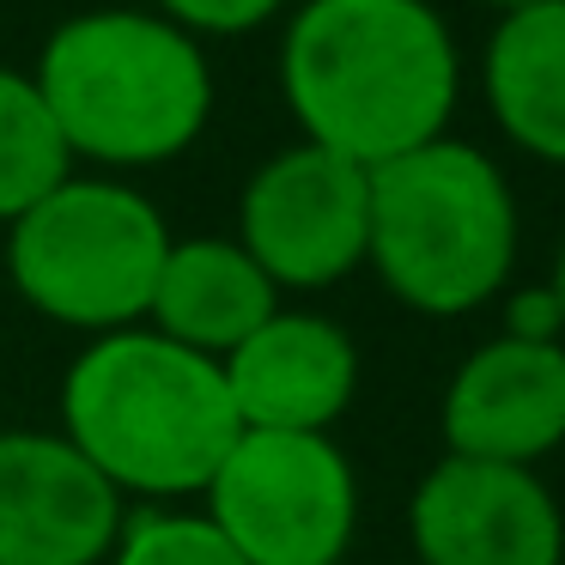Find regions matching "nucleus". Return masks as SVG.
Segmentation results:
<instances>
[{
	"mask_svg": "<svg viewBox=\"0 0 565 565\" xmlns=\"http://www.w3.org/2000/svg\"><path fill=\"white\" fill-rule=\"evenodd\" d=\"M159 19H171L189 38H249V31L274 25L292 0H147Z\"/></svg>",
	"mask_w": 565,
	"mask_h": 565,
	"instance_id": "nucleus-16",
	"label": "nucleus"
},
{
	"mask_svg": "<svg viewBox=\"0 0 565 565\" xmlns=\"http://www.w3.org/2000/svg\"><path fill=\"white\" fill-rule=\"evenodd\" d=\"M201 499L244 565H347L359 535V475L329 431H237Z\"/></svg>",
	"mask_w": 565,
	"mask_h": 565,
	"instance_id": "nucleus-6",
	"label": "nucleus"
},
{
	"mask_svg": "<svg viewBox=\"0 0 565 565\" xmlns=\"http://www.w3.org/2000/svg\"><path fill=\"white\" fill-rule=\"evenodd\" d=\"M365 164L292 140L262 159L237 195V244L280 292H322L365 268Z\"/></svg>",
	"mask_w": 565,
	"mask_h": 565,
	"instance_id": "nucleus-7",
	"label": "nucleus"
},
{
	"mask_svg": "<svg viewBox=\"0 0 565 565\" xmlns=\"http://www.w3.org/2000/svg\"><path fill=\"white\" fill-rule=\"evenodd\" d=\"M365 201V268L414 317H475L516 274V195L475 140L438 135L377 164Z\"/></svg>",
	"mask_w": 565,
	"mask_h": 565,
	"instance_id": "nucleus-4",
	"label": "nucleus"
},
{
	"mask_svg": "<svg viewBox=\"0 0 565 565\" xmlns=\"http://www.w3.org/2000/svg\"><path fill=\"white\" fill-rule=\"evenodd\" d=\"M62 177H74V159L43 110L38 79L19 67H0V225H13Z\"/></svg>",
	"mask_w": 565,
	"mask_h": 565,
	"instance_id": "nucleus-14",
	"label": "nucleus"
},
{
	"mask_svg": "<svg viewBox=\"0 0 565 565\" xmlns=\"http://www.w3.org/2000/svg\"><path fill=\"white\" fill-rule=\"evenodd\" d=\"M547 286H553V298H559V310H565V237H559V249H553V274H547Z\"/></svg>",
	"mask_w": 565,
	"mask_h": 565,
	"instance_id": "nucleus-18",
	"label": "nucleus"
},
{
	"mask_svg": "<svg viewBox=\"0 0 565 565\" xmlns=\"http://www.w3.org/2000/svg\"><path fill=\"white\" fill-rule=\"evenodd\" d=\"M104 565H244V559L189 504H140V511L122 516V535H116Z\"/></svg>",
	"mask_w": 565,
	"mask_h": 565,
	"instance_id": "nucleus-15",
	"label": "nucleus"
},
{
	"mask_svg": "<svg viewBox=\"0 0 565 565\" xmlns=\"http://www.w3.org/2000/svg\"><path fill=\"white\" fill-rule=\"evenodd\" d=\"M244 431H334L359 395V347L322 310H274L220 359Z\"/></svg>",
	"mask_w": 565,
	"mask_h": 565,
	"instance_id": "nucleus-11",
	"label": "nucleus"
},
{
	"mask_svg": "<svg viewBox=\"0 0 565 565\" xmlns=\"http://www.w3.org/2000/svg\"><path fill=\"white\" fill-rule=\"evenodd\" d=\"M414 565H565V511L535 468L450 456L407 499Z\"/></svg>",
	"mask_w": 565,
	"mask_h": 565,
	"instance_id": "nucleus-8",
	"label": "nucleus"
},
{
	"mask_svg": "<svg viewBox=\"0 0 565 565\" xmlns=\"http://www.w3.org/2000/svg\"><path fill=\"white\" fill-rule=\"evenodd\" d=\"M499 310H504V329L499 334H511V341H559V334H565V310H559V298H553L547 280L504 286Z\"/></svg>",
	"mask_w": 565,
	"mask_h": 565,
	"instance_id": "nucleus-17",
	"label": "nucleus"
},
{
	"mask_svg": "<svg viewBox=\"0 0 565 565\" xmlns=\"http://www.w3.org/2000/svg\"><path fill=\"white\" fill-rule=\"evenodd\" d=\"M274 310H280V286L256 268V256L237 237H171L147 305V329L207 359H225Z\"/></svg>",
	"mask_w": 565,
	"mask_h": 565,
	"instance_id": "nucleus-12",
	"label": "nucleus"
},
{
	"mask_svg": "<svg viewBox=\"0 0 565 565\" xmlns=\"http://www.w3.org/2000/svg\"><path fill=\"white\" fill-rule=\"evenodd\" d=\"M128 499L62 438L0 431V565H104Z\"/></svg>",
	"mask_w": 565,
	"mask_h": 565,
	"instance_id": "nucleus-9",
	"label": "nucleus"
},
{
	"mask_svg": "<svg viewBox=\"0 0 565 565\" xmlns=\"http://www.w3.org/2000/svg\"><path fill=\"white\" fill-rule=\"evenodd\" d=\"M67 159L110 171H159L183 159L213 122L207 43L177 31L152 7H92L43 38L38 67Z\"/></svg>",
	"mask_w": 565,
	"mask_h": 565,
	"instance_id": "nucleus-3",
	"label": "nucleus"
},
{
	"mask_svg": "<svg viewBox=\"0 0 565 565\" xmlns=\"http://www.w3.org/2000/svg\"><path fill=\"white\" fill-rule=\"evenodd\" d=\"M475 7H492V13L504 19V13H516V7H529V0H475Z\"/></svg>",
	"mask_w": 565,
	"mask_h": 565,
	"instance_id": "nucleus-19",
	"label": "nucleus"
},
{
	"mask_svg": "<svg viewBox=\"0 0 565 565\" xmlns=\"http://www.w3.org/2000/svg\"><path fill=\"white\" fill-rule=\"evenodd\" d=\"M444 450L535 468L565 444V341H480L444 383Z\"/></svg>",
	"mask_w": 565,
	"mask_h": 565,
	"instance_id": "nucleus-10",
	"label": "nucleus"
},
{
	"mask_svg": "<svg viewBox=\"0 0 565 565\" xmlns=\"http://www.w3.org/2000/svg\"><path fill=\"white\" fill-rule=\"evenodd\" d=\"M480 92L516 152L565 171V0H529L499 19L480 55Z\"/></svg>",
	"mask_w": 565,
	"mask_h": 565,
	"instance_id": "nucleus-13",
	"label": "nucleus"
},
{
	"mask_svg": "<svg viewBox=\"0 0 565 565\" xmlns=\"http://www.w3.org/2000/svg\"><path fill=\"white\" fill-rule=\"evenodd\" d=\"M171 225L147 189L122 177H62L7 225V280L38 317L110 334L147 322Z\"/></svg>",
	"mask_w": 565,
	"mask_h": 565,
	"instance_id": "nucleus-5",
	"label": "nucleus"
},
{
	"mask_svg": "<svg viewBox=\"0 0 565 565\" xmlns=\"http://www.w3.org/2000/svg\"><path fill=\"white\" fill-rule=\"evenodd\" d=\"M62 431L122 499L189 504L237 444V407L220 359L159 329L92 334L62 371Z\"/></svg>",
	"mask_w": 565,
	"mask_h": 565,
	"instance_id": "nucleus-2",
	"label": "nucleus"
},
{
	"mask_svg": "<svg viewBox=\"0 0 565 565\" xmlns=\"http://www.w3.org/2000/svg\"><path fill=\"white\" fill-rule=\"evenodd\" d=\"M274 74L298 140L365 171L450 135L462 98V50L431 0H298Z\"/></svg>",
	"mask_w": 565,
	"mask_h": 565,
	"instance_id": "nucleus-1",
	"label": "nucleus"
}]
</instances>
